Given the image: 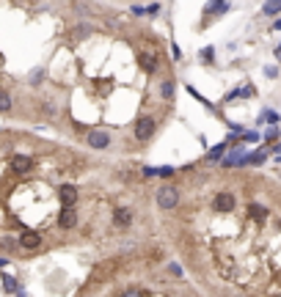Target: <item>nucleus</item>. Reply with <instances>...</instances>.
<instances>
[{"label":"nucleus","instance_id":"dca6fc26","mask_svg":"<svg viewBox=\"0 0 281 297\" xmlns=\"http://www.w3.org/2000/svg\"><path fill=\"white\" fill-rule=\"evenodd\" d=\"M119 297H144V292H141V289H124Z\"/></svg>","mask_w":281,"mask_h":297},{"label":"nucleus","instance_id":"9d476101","mask_svg":"<svg viewBox=\"0 0 281 297\" xmlns=\"http://www.w3.org/2000/svg\"><path fill=\"white\" fill-rule=\"evenodd\" d=\"M113 218H116V226H130V223H132V212H130V209H116Z\"/></svg>","mask_w":281,"mask_h":297},{"label":"nucleus","instance_id":"412c9836","mask_svg":"<svg viewBox=\"0 0 281 297\" xmlns=\"http://www.w3.org/2000/svg\"><path fill=\"white\" fill-rule=\"evenodd\" d=\"M201 58H204V61H210V58H213V47H207V50H201Z\"/></svg>","mask_w":281,"mask_h":297},{"label":"nucleus","instance_id":"1a4fd4ad","mask_svg":"<svg viewBox=\"0 0 281 297\" xmlns=\"http://www.w3.org/2000/svg\"><path fill=\"white\" fill-rule=\"evenodd\" d=\"M141 69H144V72H149V75H154V72H157V58H154V55H141Z\"/></svg>","mask_w":281,"mask_h":297},{"label":"nucleus","instance_id":"0eeeda50","mask_svg":"<svg viewBox=\"0 0 281 297\" xmlns=\"http://www.w3.org/2000/svg\"><path fill=\"white\" fill-rule=\"evenodd\" d=\"M11 168H14V173H28V171L33 168V160L25 157V154H17V157L11 160Z\"/></svg>","mask_w":281,"mask_h":297},{"label":"nucleus","instance_id":"6e6552de","mask_svg":"<svg viewBox=\"0 0 281 297\" xmlns=\"http://www.w3.org/2000/svg\"><path fill=\"white\" fill-rule=\"evenodd\" d=\"M77 223V212L75 209H61V215H58V226L61 229H72Z\"/></svg>","mask_w":281,"mask_h":297},{"label":"nucleus","instance_id":"a211bd4d","mask_svg":"<svg viewBox=\"0 0 281 297\" xmlns=\"http://www.w3.org/2000/svg\"><path fill=\"white\" fill-rule=\"evenodd\" d=\"M171 173H174V168H168V165H163V168H157V176H163V179H168Z\"/></svg>","mask_w":281,"mask_h":297},{"label":"nucleus","instance_id":"f257e3e1","mask_svg":"<svg viewBox=\"0 0 281 297\" xmlns=\"http://www.w3.org/2000/svg\"><path fill=\"white\" fill-rule=\"evenodd\" d=\"M177 204H179V190L171 187V185H163L160 190H157V206L168 212V209H174Z\"/></svg>","mask_w":281,"mask_h":297},{"label":"nucleus","instance_id":"9b49d317","mask_svg":"<svg viewBox=\"0 0 281 297\" xmlns=\"http://www.w3.org/2000/svg\"><path fill=\"white\" fill-rule=\"evenodd\" d=\"M223 152H226V146H223V143H218L215 149H210V154H207V160H210V162L223 160Z\"/></svg>","mask_w":281,"mask_h":297},{"label":"nucleus","instance_id":"4468645a","mask_svg":"<svg viewBox=\"0 0 281 297\" xmlns=\"http://www.w3.org/2000/svg\"><path fill=\"white\" fill-rule=\"evenodd\" d=\"M6 110H11V96L6 91H0V113H6Z\"/></svg>","mask_w":281,"mask_h":297},{"label":"nucleus","instance_id":"f8f14e48","mask_svg":"<svg viewBox=\"0 0 281 297\" xmlns=\"http://www.w3.org/2000/svg\"><path fill=\"white\" fill-rule=\"evenodd\" d=\"M174 88H177V83H174V80H165L163 88H160V94L165 96V99H171V96H174Z\"/></svg>","mask_w":281,"mask_h":297},{"label":"nucleus","instance_id":"20e7f679","mask_svg":"<svg viewBox=\"0 0 281 297\" xmlns=\"http://www.w3.org/2000/svg\"><path fill=\"white\" fill-rule=\"evenodd\" d=\"M85 141H88V146H91V149H108L111 135H108L105 129H91V132L85 135Z\"/></svg>","mask_w":281,"mask_h":297},{"label":"nucleus","instance_id":"7ed1b4c3","mask_svg":"<svg viewBox=\"0 0 281 297\" xmlns=\"http://www.w3.org/2000/svg\"><path fill=\"white\" fill-rule=\"evenodd\" d=\"M213 206H215V212H231V209L237 206V198H234L231 193H218Z\"/></svg>","mask_w":281,"mask_h":297},{"label":"nucleus","instance_id":"b1692460","mask_svg":"<svg viewBox=\"0 0 281 297\" xmlns=\"http://www.w3.org/2000/svg\"><path fill=\"white\" fill-rule=\"evenodd\" d=\"M276 55H279V58H281V44H279V47H276Z\"/></svg>","mask_w":281,"mask_h":297},{"label":"nucleus","instance_id":"aec40b11","mask_svg":"<svg viewBox=\"0 0 281 297\" xmlns=\"http://www.w3.org/2000/svg\"><path fill=\"white\" fill-rule=\"evenodd\" d=\"M243 138H246L248 143H256V141H259V132H246Z\"/></svg>","mask_w":281,"mask_h":297},{"label":"nucleus","instance_id":"f03ea898","mask_svg":"<svg viewBox=\"0 0 281 297\" xmlns=\"http://www.w3.org/2000/svg\"><path fill=\"white\" fill-rule=\"evenodd\" d=\"M152 135H154V119H149V116H141V119L135 121V141L146 143V141H149Z\"/></svg>","mask_w":281,"mask_h":297},{"label":"nucleus","instance_id":"2eb2a0df","mask_svg":"<svg viewBox=\"0 0 281 297\" xmlns=\"http://www.w3.org/2000/svg\"><path fill=\"white\" fill-rule=\"evenodd\" d=\"M264 14H279V11H281V3H279V0H276V3H264Z\"/></svg>","mask_w":281,"mask_h":297},{"label":"nucleus","instance_id":"4be33fe9","mask_svg":"<svg viewBox=\"0 0 281 297\" xmlns=\"http://www.w3.org/2000/svg\"><path fill=\"white\" fill-rule=\"evenodd\" d=\"M157 11H160V6H157V3H152V6L146 9V14H157Z\"/></svg>","mask_w":281,"mask_h":297},{"label":"nucleus","instance_id":"5701e85b","mask_svg":"<svg viewBox=\"0 0 281 297\" xmlns=\"http://www.w3.org/2000/svg\"><path fill=\"white\" fill-rule=\"evenodd\" d=\"M273 28H276V31H281V19H276V25H273Z\"/></svg>","mask_w":281,"mask_h":297},{"label":"nucleus","instance_id":"ddd939ff","mask_svg":"<svg viewBox=\"0 0 281 297\" xmlns=\"http://www.w3.org/2000/svg\"><path fill=\"white\" fill-rule=\"evenodd\" d=\"M248 215H251L254 220H262L264 215H267V209H264V206H256V204H251V209H248Z\"/></svg>","mask_w":281,"mask_h":297},{"label":"nucleus","instance_id":"423d86ee","mask_svg":"<svg viewBox=\"0 0 281 297\" xmlns=\"http://www.w3.org/2000/svg\"><path fill=\"white\" fill-rule=\"evenodd\" d=\"M58 198H61V204H64V209H72V204L77 201V187L64 185L61 187V193H58Z\"/></svg>","mask_w":281,"mask_h":297},{"label":"nucleus","instance_id":"f3484780","mask_svg":"<svg viewBox=\"0 0 281 297\" xmlns=\"http://www.w3.org/2000/svg\"><path fill=\"white\" fill-rule=\"evenodd\" d=\"M3 283H6V292H17V281H14V278H9V275H6V278H3Z\"/></svg>","mask_w":281,"mask_h":297},{"label":"nucleus","instance_id":"6ab92c4d","mask_svg":"<svg viewBox=\"0 0 281 297\" xmlns=\"http://www.w3.org/2000/svg\"><path fill=\"white\" fill-rule=\"evenodd\" d=\"M276 138H279V129L276 127H270L267 132H264V141H276Z\"/></svg>","mask_w":281,"mask_h":297},{"label":"nucleus","instance_id":"39448f33","mask_svg":"<svg viewBox=\"0 0 281 297\" xmlns=\"http://www.w3.org/2000/svg\"><path fill=\"white\" fill-rule=\"evenodd\" d=\"M19 245L25 248V250H36V248L42 245V237H39L36 231H22V234H19Z\"/></svg>","mask_w":281,"mask_h":297}]
</instances>
